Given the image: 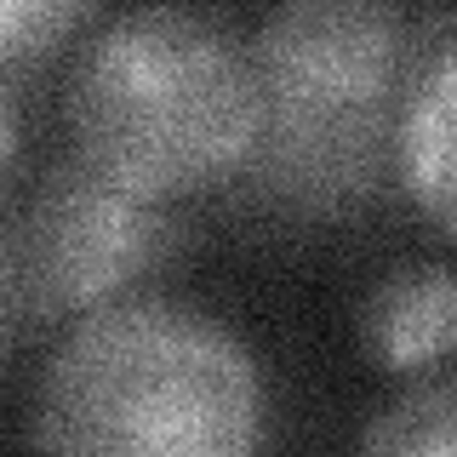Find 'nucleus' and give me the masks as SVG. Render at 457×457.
Masks as SVG:
<instances>
[{
	"label": "nucleus",
	"instance_id": "f03ea898",
	"mask_svg": "<svg viewBox=\"0 0 457 457\" xmlns=\"http://www.w3.org/2000/svg\"><path fill=\"white\" fill-rule=\"evenodd\" d=\"M263 383L240 337L171 297L75 314L35 395L29 440L69 457H246Z\"/></svg>",
	"mask_w": 457,
	"mask_h": 457
},
{
	"label": "nucleus",
	"instance_id": "39448f33",
	"mask_svg": "<svg viewBox=\"0 0 457 457\" xmlns=\"http://www.w3.org/2000/svg\"><path fill=\"white\" fill-rule=\"evenodd\" d=\"M452 23L446 12L435 18V35H428V52H418L406 80V104H400V126H395V171L411 189L418 212L428 218L440 240H452Z\"/></svg>",
	"mask_w": 457,
	"mask_h": 457
},
{
	"label": "nucleus",
	"instance_id": "423d86ee",
	"mask_svg": "<svg viewBox=\"0 0 457 457\" xmlns=\"http://www.w3.org/2000/svg\"><path fill=\"white\" fill-rule=\"evenodd\" d=\"M452 337H457V292L440 263L395 275L366 309V343L389 371L446 366Z\"/></svg>",
	"mask_w": 457,
	"mask_h": 457
},
{
	"label": "nucleus",
	"instance_id": "0eeeda50",
	"mask_svg": "<svg viewBox=\"0 0 457 457\" xmlns=\"http://www.w3.org/2000/svg\"><path fill=\"white\" fill-rule=\"evenodd\" d=\"M366 452L383 457H452L457 452V389L446 371L428 383H411L406 395L361 435Z\"/></svg>",
	"mask_w": 457,
	"mask_h": 457
},
{
	"label": "nucleus",
	"instance_id": "20e7f679",
	"mask_svg": "<svg viewBox=\"0 0 457 457\" xmlns=\"http://www.w3.org/2000/svg\"><path fill=\"white\" fill-rule=\"evenodd\" d=\"M0 246L18 320H75L86 309L132 297V286L171 257L178 223L161 200L114 189L69 154L40 178L18 235Z\"/></svg>",
	"mask_w": 457,
	"mask_h": 457
},
{
	"label": "nucleus",
	"instance_id": "f257e3e1",
	"mask_svg": "<svg viewBox=\"0 0 457 457\" xmlns=\"http://www.w3.org/2000/svg\"><path fill=\"white\" fill-rule=\"evenodd\" d=\"M263 126L235 171L292 218L366 206L395 171V126L418 63L400 0H280L252 40Z\"/></svg>",
	"mask_w": 457,
	"mask_h": 457
},
{
	"label": "nucleus",
	"instance_id": "9d476101",
	"mask_svg": "<svg viewBox=\"0 0 457 457\" xmlns=\"http://www.w3.org/2000/svg\"><path fill=\"white\" fill-rule=\"evenodd\" d=\"M12 320H18V297H12V275H6V246H0V343H6Z\"/></svg>",
	"mask_w": 457,
	"mask_h": 457
},
{
	"label": "nucleus",
	"instance_id": "1a4fd4ad",
	"mask_svg": "<svg viewBox=\"0 0 457 457\" xmlns=\"http://www.w3.org/2000/svg\"><path fill=\"white\" fill-rule=\"evenodd\" d=\"M12 161H18V109H12V92L0 86V183H6Z\"/></svg>",
	"mask_w": 457,
	"mask_h": 457
},
{
	"label": "nucleus",
	"instance_id": "6e6552de",
	"mask_svg": "<svg viewBox=\"0 0 457 457\" xmlns=\"http://www.w3.org/2000/svg\"><path fill=\"white\" fill-rule=\"evenodd\" d=\"M104 0H0V69H29L63 52Z\"/></svg>",
	"mask_w": 457,
	"mask_h": 457
},
{
	"label": "nucleus",
	"instance_id": "7ed1b4c3",
	"mask_svg": "<svg viewBox=\"0 0 457 457\" xmlns=\"http://www.w3.org/2000/svg\"><path fill=\"white\" fill-rule=\"evenodd\" d=\"M75 161L137 200H178L246 166L263 97L252 52L189 6H137L80 52L69 80Z\"/></svg>",
	"mask_w": 457,
	"mask_h": 457
}]
</instances>
